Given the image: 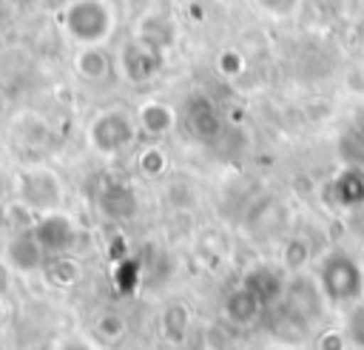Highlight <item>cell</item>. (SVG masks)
Returning <instances> with one entry per match:
<instances>
[{
    "label": "cell",
    "instance_id": "cell-1",
    "mask_svg": "<svg viewBox=\"0 0 364 350\" xmlns=\"http://www.w3.org/2000/svg\"><path fill=\"white\" fill-rule=\"evenodd\" d=\"M316 287L324 304L353 307L364 299V267L350 250L333 248L316 265Z\"/></svg>",
    "mask_w": 364,
    "mask_h": 350
},
{
    "label": "cell",
    "instance_id": "cell-2",
    "mask_svg": "<svg viewBox=\"0 0 364 350\" xmlns=\"http://www.w3.org/2000/svg\"><path fill=\"white\" fill-rule=\"evenodd\" d=\"M117 28L108 0H68L63 9V31L77 48L105 46Z\"/></svg>",
    "mask_w": 364,
    "mask_h": 350
},
{
    "label": "cell",
    "instance_id": "cell-3",
    "mask_svg": "<svg viewBox=\"0 0 364 350\" xmlns=\"http://www.w3.org/2000/svg\"><path fill=\"white\" fill-rule=\"evenodd\" d=\"M136 117L122 105L97 111L85 125V142L97 157H119L136 142Z\"/></svg>",
    "mask_w": 364,
    "mask_h": 350
},
{
    "label": "cell",
    "instance_id": "cell-4",
    "mask_svg": "<svg viewBox=\"0 0 364 350\" xmlns=\"http://www.w3.org/2000/svg\"><path fill=\"white\" fill-rule=\"evenodd\" d=\"M14 191H17V199H23L37 213L60 211L63 199H65V185H63L60 174L46 168V165L20 168L14 174Z\"/></svg>",
    "mask_w": 364,
    "mask_h": 350
},
{
    "label": "cell",
    "instance_id": "cell-5",
    "mask_svg": "<svg viewBox=\"0 0 364 350\" xmlns=\"http://www.w3.org/2000/svg\"><path fill=\"white\" fill-rule=\"evenodd\" d=\"M31 233H34V239L40 242V248L46 250L48 259L68 253V250L77 245V239H80V228H77L74 216L65 213L63 208H60V211L40 213L37 222H34V228H31Z\"/></svg>",
    "mask_w": 364,
    "mask_h": 350
},
{
    "label": "cell",
    "instance_id": "cell-6",
    "mask_svg": "<svg viewBox=\"0 0 364 350\" xmlns=\"http://www.w3.org/2000/svg\"><path fill=\"white\" fill-rule=\"evenodd\" d=\"M239 285H245L262 302V307L270 310V307L284 302L287 287H290V273L279 262H256L253 267H247L242 273Z\"/></svg>",
    "mask_w": 364,
    "mask_h": 350
},
{
    "label": "cell",
    "instance_id": "cell-7",
    "mask_svg": "<svg viewBox=\"0 0 364 350\" xmlns=\"http://www.w3.org/2000/svg\"><path fill=\"white\" fill-rule=\"evenodd\" d=\"M162 63H165V54L156 51L154 46L142 43L139 37H131V40L119 48V57H117L119 74H122V80H128L131 85H145V83H151V80L162 71Z\"/></svg>",
    "mask_w": 364,
    "mask_h": 350
},
{
    "label": "cell",
    "instance_id": "cell-8",
    "mask_svg": "<svg viewBox=\"0 0 364 350\" xmlns=\"http://www.w3.org/2000/svg\"><path fill=\"white\" fill-rule=\"evenodd\" d=\"M97 213L108 222H128L139 211V196L131 182L125 179H102L94 196Z\"/></svg>",
    "mask_w": 364,
    "mask_h": 350
},
{
    "label": "cell",
    "instance_id": "cell-9",
    "mask_svg": "<svg viewBox=\"0 0 364 350\" xmlns=\"http://www.w3.org/2000/svg\"><path fill=\"white\" fill-rule=\"evenodd\" d=\"M324 196L333 208L358 211L364 205V168L358 162L338 168L333 174V179L324 185Z\"/></svg>",
    "mask_w": 364,
    "mask_h": 350
},
{
    "label": "cell",
    "instance_id": "cell-10",
    "mask_svg": "<svg viewBox=\"0 0 364 350\" xmlns=\"http://www.w3.org/2000/svg\"><path fill=\"white\" fill-rule=\"evenodd\" d=\"M46 262L48 256L31 230H17L3 245V265L14 273H37L46 267Z\"/></svg>",
    "mask_w": 364,
    "mask_h": 350
},
{
    "label": "cell",
    "instance_id": "cell-11",
    "mask_svg": "<svg viewBox=\"0 0 364 350\" xmlns=\"http://www.w3.org/2000/svg\"><path fill=\"white\" fill-rule=\"evenodd\" d=\"M182 114H185L188 131H191L196 139H202V142L216 139V137L222 134V128H225L216 102H213L210 97H205V94H191V97L185 100Z\"/></svg>",
    "mask_w": 364,
    "mask_h": 350
},
{
    "label": "cell",
    "instance_id": "cell-12",
    "mask_svg": "<svg viewBox=\"0 0 364 350\" xmlns=\"http://www.w3.org/2000/svg\"><path fill=\"white\" fill-rule=\"evenodd\" d=\"M136 117V128L139 134L151 137V139H162V137H171L176 131V108L165 100H156V97H148L136 105L134 111Z\"/></svg>",
    "mask_w": 364,
    "mask_h": 350
},
{
    "label": "cell",
    "instance_id": "cell-13",
    "mask_svg": "<svg viewBox=\"0 0 364 350\" xmlns=\"http://www.w3.org/2000/svg\"><path fill=\"white\" fill-rule=\"evenodd\" d=\"M134 37H139L142 43L154 46L156 51L168 54L176 46V23L165 11H145L139 17V23H136V34Z\"/></svg>",
    "mask_w": 364,
    "mask_h": 350
},
{
    "label": "cell",
    "instance_id": "cell-14",
    "mask_svg": "<svg viewBox=\"0 0 364 350\" xmlns=\"http://www.w3.org/2000/svg\"><path fill=\"white\" fill-rule=\"evenodd\" d=\"M71 65L82 83H105L111 77L114 60L108 57V51L102 46H91V48H77Z\"/></svg>",
    "mask_w": 364,
    "mask_h": 350
},
{
    "label": "cell",
    "instance_id": "cell-15",
    "mask_svg": "<svg viewBox=\"0 0 364 350\" xmlns=\"http://www.w3.org/2000/svg\"><path fill=\"white\" fill-rule=\"evenodd\" d=\"M262 313H264L262 302H259L245 285H236V287L225 296V316H228L233 324H239V327L256 324Z\"/></svg>",
    "mask_w": 364,
    "mask_h": 350
},
{
    "label": "cell",
    "instance_id": "cell-16",
    "mask_svg": "<svg viewBox=\"0 0 364 350\" xmlns=\"http://www.w3.org/2000/svg\"><path fill=\"white\" fill-rule=\"evenodd\" d=\"M40 273L46 276V282H48L51 287L68 290V287H74V285L82 279V265H80L74 256L63 253V256H51Z\"/></svg>",
    "mask_w": 364,
    "mask_h": 350
},
{
    "label": "cell",
    "instance_id": "cell-17",
    "mask_svg": "<svg viewBox=\"0 0 364 350\" xmlns=\"http://www.w3.org/2000/svg\"><path fill=\"white\" fill-rule=\"evenodd\" d=\"M191 330V310L182 302H171L162 310V336L171 344H182Z\"/></svg>",
    "mask_w": 364,
    "mask_h": 350
},
{
    "label": "cell",
    "instance_id": "cell-18",
    "mask_svg": "<svg viewBox=\"0 0 364 350\" xmlns=\"http://www.w3.org/2000/svg\"><path fill=\"white\" fill-rule=\"evenodd\" d=\"M310 242L304 236H290L284 245H282V253H279V265L287 270V273H301L307 265H310Z\"/></svg>",
    "mask_w": 364,
    "mask_h": 350
},
{
    "label": "cell",
    "instance_id": "cell-19",
    "mask_svg": "<svg viewBox=\"0 0 364 350\" xmlns=\"http://www.w3.org/2000/svg\"><path fill=\"white\" fill-rule=\"evenodd\" d=\"M171 168L168 162V154L162 145H145L139 154H136V171L145 176V179H159L165 176Z\"/></svg>",
    "mask_w": 364,
    "mask_h": 350
},
{
    "label": "cell",
    "instance_id": "cell-20",
    "mask_svg": "<svg viewBox=\"0 0 364 350\" xmlns=\"http://www.w3.org/2000/svg\"><path fill=\"white\" fill-rule=\"evenodd\" d=\"M139 279H142V262L139 259L125 256V259L114 262V285H117V290L134 293L139 287Z\"/></svg>",
    "mask_w": 364,
    "mask_h": 350
},
{
    "label": "cell",
    "instance_id": "cell-21",
    "mask_svg": "<svg viewBox=\"0 0 364 350\" xmlns=\"http://www.w3.org/2000/svg\"><path fill=\"white\" fill-rule=\"evenodd\" d=\"M125 330H128V322H125V316L122 313H117V310H102L100 316H97V322H94V333H97V339L100 341H119L122 336H125Z\"/></svg>",
    "mask_w": 364,
    "mask_h": 350
},
{
    "label": "cell",
    "instance_id": "cell-22",
    "mask_svg": "<svg viewBox=\"0 0 364 350\" xmlns=\"http://www.w3.org/2000/svg\"><path fill=\"white\" fill-rule=\"evenodd\" d=\"M3 213H6V222L11 225V233H17V230H31L34 228V222H37V211H31L23 199H11V202H6L3 205Z\"/></svg>",
    "mask_w": 364,
    "mask_h": 350
},
{
    "label": "cell",
    "instance_id": "cell-23",
    "mask_svg": "<svg viewBox=\"0 0 364 350\" xmlns=\"http://www.w3.org/2000/svg\"><path fill=\"white\" fill-rule=\"evenodd\" d=\"M245 71V54L239 48H222L216 54V74L225 80H236Z\"/></svg>",
    "mask_w": 364,
    "mask_h": 350
},
{
    "label": "cell",
    "instance_id": "cell-24",
    "mask_svg": "<svg viewBox=\"0 0 364 350\" xmlns=\"http://www.w3.org/2000/svg\"><path fill=\"white\" fill-rule=\"evenodd\" d=\"M344 333H347V339H350V344H353V347L364 350V299H361L358 304H353V307H350V313H347V324H344Z\"/></svg>",
    "mask_w": 364,
    "mask_h": 350
},
{
    "label": "cell",
    "instance_id": "cell-25",
    "mask_svg": "<svg viewBox=\"0 0 364 350\" xmlns=\"http://www.w3.org/2000/svg\"><path fill=\"white\" fill-rule=\"evenodd\" d=\"M253 3H256L259 11H264L267 17H273V20H287V17H293V14L301 9L304 0H253Z\"/></svg>",
    "mask_w": 364,
    "mask_h": 350
},
{
    "label": "cell",
    "instance_id": "cell-26",
    "mask_svg": "<svg viewBox=\"0 0 364 350\" xmlns=\"http://www.w3.org/2000/svg\"><path fill=\"white\" fill-rule=\"evenodd\" d=\"M350 339L344 330H327L318 336V350H347Z\"/></svg>",
    "mask_w": 364,
    "mask_h": 350
},
{
    "label": "cell",
    "instance_id": "cell-27",
    "mask_svg": "<svg viewBox=\"0 0 364 350\" xmlns=\"http://www.w3.org/2000/svg\"><path fill=\"white\" fill-rule=\"evenodd\" d=\"M54 350H100V344L85 336H65L54 344Z\"/></svg>",
    "mask_w": 364,
    "mask_h": 350
},
{
    "label": "cell",
    "instance_id": "cell-28",
    "mask_svg": "<svg viewBox=\"0 0 364 350\" xmlns=\"http://www.w3.org/2000/svg\"><path fill=\"white\" fill-rule=\"evenodd\" d=\"M3 316H6V299L0 296V319H3Z\"/></svg>",
    "mask_w": 364,
    "mask_h": 350
}]
</instances>
